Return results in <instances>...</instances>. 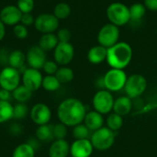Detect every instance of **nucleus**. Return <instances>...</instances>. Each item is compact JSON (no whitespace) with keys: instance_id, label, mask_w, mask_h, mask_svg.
Masks as SVG:
<instances>
[{"instance_id":"obj_11","label":"nucleus","mask_w":157,"mask_h":157,"mask_svg":"<svg viewBox=\"0 0 157 157\" xmlns=\"http://www.w3.org/2000/svg\"><path fill=\"white\" fill-rule=\"evenodd\" d=\"M75 56V48L70 42H59L53 50L54 61L62 66L69 64Z\"/></svg>"},{"instance_id":"obj_10","label":"nucleus","mask_w":157,"mask_h":157,"mask_svg":"<svg viewBox=\"0 0 157 157\" xmlns=\"http://www.w3.org/2000/svg\"><path fill=\"white\" fill-rule=\"evenodd\" d=\"M59 24V19L53 14L50 13L40 14L35 17L34 21L35 29L42 34L54 33L56 30H58Z\"/></svg>"},{"instance_id":"obj_33","label":"nucleus","mask_w":157,"mask_h":157,"mask_svg":"<svg viewBox=\"0 0 157 157\" xmlns=\"http://www.w3.org/2000/svg\"><path fill=\"white\" fill-rule=\"evenodd\" d=\"M28 113H29V109H28L26 103H17L14 106L13 119L22 120L28 115Z\"/></svg>"},{"instance_id":"obj_32","label":"nucleus","mask_w":157,"mask_h":157,"mask_svg":"<svg viewBox=\"0 0 157 157\" xmlns=\"http://www.w3.org/2000/svg\"><path fill=\"white\" fill-rule=\"evenodd\" d=\"M90 132L91 131L84 123H80L73 127V136L75 140L88 139L90 136Z\"/></svg>"},{"instance_id":"obj_12","label":"nucleus","mask_w":157,"mask_h":157,"mask_svg":"<svg viewBox=\"0 0 157 157\" xmlns=\"http://www.w3.org/2000/svg\"><path fill=\"white\" fill-rule=\"evenodd\" d=\"M29 117L32 122L38 126L49 124L52 119V110L45 103H36L30 109Z\"/></svg>"},{"instance_id":"obj_41","label":"nucleus","mask_w":157,"mask_h":157,"mask_svg":"<svg viewBox=\"0 0 157 157\" xmlns=\"http://www.w3.org/2000/svg\"><path fill=\"white\" fill-rule=\"evenodd\" d=\"M12 97V92L7 91L6 89H2L0 88V100H4V101H9L10 98Z\"/></svg>"},{"instance_id":"obj_19","label":"nucleus","mask_w":157,"mask_h":157,"mask_svg":"<svg viewBox=\"0 0 157 157\" xmlns=\"http://www.w3.org/2000/svg\"><path fill=\"white\" fill-rule=\"evenodd\" d=\"M107 53L108 49L98 44L89 49L87 52V60L90 63L99 64L107 60Z\"/></svg>"},{"instance_id":"obj_25","label":"nucleus","mask_w":157,"mask_h":157,"mask_svg":"<svg viewBox=\"0 0 157 157\" xmlns=\"http://www.w3.org/2000/svg\"><path fill=\"white\" fill-rule=\"evenodd\" d=\"M36 149L29 143L18 144L13 151L12 157H35Z\"/></svg>"},{"instance_id":"obj_6","label":"nucleus","mask_w":157,"mask_h":157,"mask_svg":"<svg viewBox=\"0 0 157 157\" xmlns=\"http://www.w3.org/2000/svg\"><path fill=\"white\" fill-rule=\"evenodd\" d=\"M114 101L115 99L112 93L107 89H102L94 95L92 104L96 111L105 115L109 114L113 110Z\"/></svg>"},{"instance_id":"obj_14","label":"nucleus","mask_w":157,"mask_h":157,"mask_svg":"<svg viewBox=\"0 0 157 157\" xmlns=\"http://www.w3.org/2000/svg\"><path fill=\"white\" fill-rule=\"evenodd\" d=\"M46 61V52L40 49L39 45L30 47L26 53V63L30 68L40 70Z\"/></svg>"},{"instance_id":"obj_36","label":"nucleus","mask_w":157,"mask_h":157,"mask_svg":"<svg viewBox=\"0 0 157 157\" xmlns=\"http://www.w3.org/2000/svg\"><path fill=\"white\" fill-rule=\"evenodd\" d=\"M13 33H14L16 38H17L19 40H24L28 37L29 30H28V28L26 26L22 25L21 23H18L16 26H14Z\"/></svg>"},{"instance_id":"obj_3","label":"nucleus","mask_w":157,"mask_h":157,"mask_svg":"<svg viewBox=\"0 0 157 157\" xmlns=\"http://www.w3.org/2000/svg\"><path fill=\"white\" fill-rule=\"evenodd\" d=\"M106 13H107V17L109 20V23L119 28L125 26L131 21L129 6H127L123 3L121 2L111 3L108 6Z\"/></svg>"},{"instance_id":"obj_21","label":"nucleus","mask_w":157,"mask_h":157,"mask_svg":"<svg viewBox=\"0 0 157 157\" xmlns=\"http://www.w3.org/2000/svg\"><path fill=\"white\" fill-rule=\"evenodd\" d=\"M58 43H59V40L57 39L56 34L46 33V34H42L40 36L38 45L44 52H49V51L54 50Z\"/></svg>"},{"instance_id":"obj_35","label":"nucleus","mask_w":157,"mask_h":157,"mask_svg":"<svg viewBox=\"0 0 157 157\" xmlns=\"http://www.w3.org/2000/svg\"><path fill=\"white\" fill-rule=\"evenodd\" d=\"M34 0H17V6L21 11V13H31L34 8Z\"/></svg>"},{"instance_id":"obj_39","label":"nucleus","mask_w":157,"mask_h":157,"mask_svg":"<svg viewBox=\"0 0 157 157\" xmlns=\"http://www.w3.org/2000/svg\"><path fill=\"white\" fill-rule=\"evenodd\" d=\"M34 21H35V17L31 13H22L21 16V19H20V23L26 27L34 25Z\"/></svg>"},{"instance_id":"obj_30","label":"nucleus","mask_w":157,"mask_h":157,"mask_svg":"<svg viewBox=\"0 0 157 157\" xmlns=\"http://www.w3.org/2000/svg\"><path fill=\"white\" fill-rule=\"evenodd\" d=\"M61 85L62 84L59 82L55 75H45L42 80L41 87L48 92H54L60 88Z\"/></svg>"},{"instance_id":"obj_18","label":"nucleus","mask_w":157,"mask_h":157,"mask_svg":"<svg viewBox=\"0 0 157 157\" xmlns=\"http://www.w3.org/2000/svg\"><path fill=\"white\" fill-rule=\"evenodd\" d=\"M83 123L91 131V132H95L100 128L103 127L104 124V118L103 115L98 113L96 110H92V111H88L86 114V117L84 119Z\"/></svg>"},{"instance_id":"obj_38","label":"nucleus","mask_w":157,"mask_h":157,"mask_svg":"<svg viewBox=\"0 0 157 157\" xmlns=\"http://www.w3.org/2000/svg\"><path fill=\"white\" fill-rule=\"evenodd\" d=\"M56 36L59 42H70V40L72 38V33L68 29L62 28L57 30Z\"/></svg>"},{"instance_id":"obj_37","label":"nucleus","mask_w":157,"mask_h":157,"mask_svg":"<svg viewBox=\"0 0 157 157\" xmlns=\"http://www.w3.org/2000/svg\"><path fill=\"white\" fill-rule=\"evenodd\" d=\"M59 64L55 61H50L47 60L42 67L43 72L46 74V75H54L59 68Z\"/></svg>"},{"instance_id":"obj_13","label":"nucleus","mask_w":157,"mask_h":157,"mask_svg":"<svg viewBox=\"0 0 157 157\" xmlns=\"http://www.w3.org/2000/svg\"><path fill=\"white\" fill-rule=\"evenodd\" d=\"M43 76L40 70L28 67L21 74V82L22 85L29 88L30 91L34 92L39 90L42 85Z\"/></svg>"},{"instance_id":"obj_5","label":"nucleus","mask_w":157,"mask_h":157,"mask_svg":"<svg viewBox=\"0 0 157 157\" xmlns=\"http://www.w3.org/2000/svg\"><path fill=\"white\" fill-rule=\"evenodd\" d=\"M127 78L124 70L111 68L103 76L104 86L110 92H118L124 88Z\"/></svg>"},{"instance_id":"obj_26","label":"nucleus","mask_w":157,"mask_h":157,"mask_svg":"<svg viewBox=\"0 0 157 157\" xmlns=\"http://www.w3.org/2000/svg\"><path fill=\"white\" fill-rule=\"evenodd\" d=\"M129 9L131 21L132 22L141 21L146 14V7L142 3H134L131 6H129Z\"/></svg>"},{"instance_id":"obj_23","label":"nucleus","mask_w":157,"mask_h":157,"mask_svg":"<svg viewBox=\"0 0 157 157\" xmlns=\"http://www.w3.org/2000/svg\"><path fill=\"white\" fill-rule=\"evenodd\" d=\"M36 138L39 142H50L54 139L53 136V125L45 124L38 126L36 130Z\"/></svg>"},{"instance_id":"obj_22","label":"nucleus","mask_w":157,"mask_h":157,"mask_svg":"<svg viewBox=\"0 0 157 157\" xmlns=\"http://www.w3.org/2000/svg\"><path fill=\"white\" fill-rule=\"evenodd\" d=\"M7 63L9 66L19 70L26 65V54L20 50L12 51L8 55Z\"/></svg>"},{"instance_id":"obj_31","label":"nucleus","mask_w":157,"mask_h":157,"mask_svg":"<svg viewBox=\"0 0 157 157\" xmlns=\"http://www.w3.org/2000/svg\"><path fill=\"white\" fill-rule=\"evenodd\" d=\"M59 20L61 19H65L71 15V6L69 4L61 2L58 3L54 8H53V13H52Z\"/></svg>"},{"instance_id":"obj_24","label":"nucleus","mask_w":157,"mask_h":157,"mask_svg":"<svg viewBox=\"0 0 157 157\" xmlns=\"http://www.w3.org/2000/svg\"><path fill=\"white\" fill-rule=\"evenodd\" d=\"M32 91L23 85H19L14 91H12V98L17 103H26L32 97Z\"/></svg>"},{"instance_id":"obj_15","label":"nucleus","mask_w":157,"mask_h":157,"mask_svg":"<svg viewBox=\"0 0 157 157\" xmlns=\"http://www.w3.org/2000/svg\"><path fill=\"white\" fill-rule=\"evenodd\" d=\"M22 13L17 6L8 5L0 11V19L6 26H16L20 23Z\"/></svg>"},{"instance_id":"obj_28","label":"nucleus","mask_w":157,"mask_h":157,"mask_svg":"<svg viewBox=\"0 0 157 157\" xmlns=\"http://www.w3.org/2000/svg\"><path fill=\"white\" fill-rule=\"evenodd\" d=\"M54 75L56 76V78L59 80L61 84H67L71 82L75 77L74 71L70 67H67V66L59 67Z\"/></svg>"},{"instance_id":"obj_8","label":"nucleus","mask_w":157,"mask_h":157,"mask_svg":"<svg viewBox=\"0 0 157 157\" xmlns=\"http://www.w3.org/2000/svg\"><path fill=\"white\" fill-rule=\"evenodd\" d=\"M21 82L20 72L11 66H5L0 71V87L7 91H14Z\"/></svg>"},{"instance_id":"obj_40","label":"nucleus","mask_w":157,"mask_h":157,"mask_svg":"<svg viewBox=\"0 0 157 157\" xmlns=\"http://www.w3.org/2000/svg\"><path fill=\"white\" fill-rule=\"evenodd\" d=\"M144 5L148 10L157 11V0H144Z\"/></svg>"},{"instance_id":"obj_42","label":"nucleus","mask_w":157,"mask_h":157,"mask_svg":"<svg viewBox=\"0 0 157 157\" xmlns=\"http://www.w3.org/2000/svg\"><path fill=\"white\" fill-rule=\"evenodd\" d=\"M5 36H6V25L0 19V41L5 38Z\"/></svg>"},{"instance_id":"obj_2","label":"nucleus","mask_w":157,"mask_h":157,"mask_svg":"<svg viewBox=\"0 0 157 157\" xmlns=\"http://www.w3.org/2000/svg\"><path fill=\"white\" fill-rule=\"evenodd\" d=\"M132 59V49L125 41H119L108 49L106 61L111 68L123 70L130 64Z\"/></svg>"},{"instance_id":"obj_1","label":"nucleus","mask_w":157,"mask_h":157,"mask_svg":"<svg viewBox=\"0 0 157 157\" xmlns=\"http://www.w3.org/2000/svg\"><path fill=\"white\" fill-rule=\"evenodd\" d=\"M86 114V106L81 100L75 98L63 100L57 108L58 120L67 127H75L83 123Z\"/></svg>"},{"instance_id":"obj_17","label":"nucleus","mask_w":157,"mask_h":157,"mask_svg":"<svg viewBox=\"0 0 157 157\" xmlns=\"http://www.w3.org/2000/svg\"><path fill=\"white\" fill-rule=\"evenodd\" d=\"M49 157H68L70 155V144L65 139L54 140L49 147Z\"/></svg>"},{"instance_id":"obj_7","label":"nucleus","mask_w":157,"mask_h":157,"mask_svg":"<svg viewBox=\"0 0 157 157\" xmlns=\"http://www.w3.org/2000/svg\"><path fill=\"white\" fill-rule=\"evenodd\" d=\"M147 88L146 78L139 74H134L128 76L124 90L130 98H136L142 96Z\"/></svg>"},{"instance_id":"obj_4","label":"nucleus","mask_w":157,"mask_h":157,"mask_svg":"<svg viewBox=\"0 0 157 157\" xmlns=\"http://www.w3.org/2000/svg\"><path fill=\"white\" fill-rule=\"evenodd\" d=\"M91 144L94 149L104 152L110 149L115 143V133L108 127H102L91 134Z\"/></svg>"},{"instance_id":"obj_20","label":"nucleus","mask_w":157,"mask_h":157,"mask_svg":"<svg viewBox=\"0 0 157 157\" xmlns=\"http://www.w3.org/2000/svg\"><path fill=\"white\" fill-rule=\"evenodd\" d=\"M132 108V98H130L127 96H123L115 99L113 105V112L123 117L131 112Z\"/></svg>"},{"instance_id":"obj_9","label":"nucleus","mask_w":157,"mask_h":157,"mask_svg":"<svg viewBox=\"0 0 157 157\" xmlns=\"http://www.w3.org/2000/svg\"><path fill=\"white\" fill-rule=\"evenodd\" d=\"M120 35V28L111 23H108L104 25L98 33V44L109 49L119 42Z\"/></svg>"},{"instance_id":"obj_29","label":"nucleus","mask_w":157,"mask_h":157,"mask_svg":"<svg viewBox=\"0 0 157 157\" xmlns=\"http://www.w3.org/2000/svg\"><path fill=\"white\" fill-rule=\"evenodd\" d=\"M106 123H107V127L115 132L121 129V127L123 125V117H121V115L114 113V112L109 113L107 118Z\"/></svg>"},{"instance_id":"obj_16","label":"nucleus","mask_w":157,"mask_h":157,"mask_svg":"<svg viewBox=\"0 0 157 157\" xmlns=\"http://www.w3.org/2000/svg\"><path fill=\"white\" fill-rule=\"evenodd\" d=\"M94 147L89 139L75 140L70 145V155L72 157H90Z\"/></svg>"},{"instance_id":"obj_34","label":"nucleus","mask_w":157,"mask_h":157,"mask_svg":"<svg viewBox=\"0 0 157 157\" xmlns=\"http://www.w3.org/2000/svg\"><path fill=\"white\" fill-rule=\"evenodd\" d=\"M67 126L63 124L62 122H59L55 125H53V136L55 140H61L65 139L67 136Z\"/></svg>"},{"instance_id":"obj_27","label":"nucleus","mask_w":157,"mask_h":157,"mask_svg":"<svg viewBox=\"0 0 157 157\" xmlns=\"http://www.w3.org/2000/svg\"><path fill=\"white\" fill-rule=\"evenodd\" d=\"M14 106L10 101L0 100V124H4L13 119Z\"/></svg>"}]
</instances>
